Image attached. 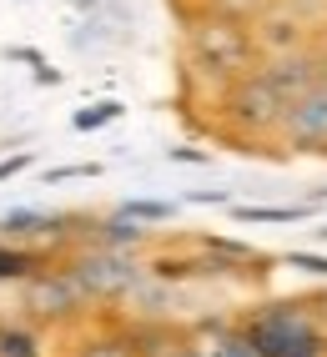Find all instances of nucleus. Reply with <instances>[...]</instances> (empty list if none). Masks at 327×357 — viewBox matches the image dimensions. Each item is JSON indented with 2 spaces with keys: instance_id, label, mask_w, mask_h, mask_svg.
Returning <instances> with one entry per match:
<instances>
[{
  "instance_id": "f257e3e1",
  "label": "nucleus",
  "mask_w": 327,
  "mask_h": 357,
  "mask_svg": "<svg viewBox=\"0 0 327 357\" xmlns=\"http://www.w3.org/2000/svg\"><path fill=\"white\" fill-rule=\"evenodd\" d=\"M287 106H292V101L267 81L262 66L217 91V121H222V131H227L231 141H242V151H267V156H277V161L287 156L282 146H277V131H282Z\"/></svg>"
},
{
  "instance_id": "f03ea898",
  "label": "nucleus",
  "mask_w": 327,
  "mask_h": 357,
  "mask_svg": "<svg viewBox=\"0 0 327 357\" xmlns=\"http://www.w3.org/2000/svg\"><path fill=\"white\" fill-rule=\"evenodd\" d=\"M186 61H192L197 76H206L217 91L231 86L237 76L262 66V51H257V36L247 20H231L217 10H186Z\"/></svg>"
},
{
  "instance_id": "7ed1b4c3",
  "label": "nucleus",
  "mask_w": 327,
  "mask_h": 357,
  "mask_svg": "<svg viewBox=\"0 0 327 357\" xmlns=\"http://www.w3.org/2000/svg\"><path fill=\"white\" fill-rule=\"evenodd\" d=\"M322 297H282L242 317V332L262 357H322L327 352V312Z\"/></svg>"
},
{
  "instance_id": "20e7f679",
  "label": "nucleus",
  "mask_w": 327,
  "mask_h": 357,
  "mask_svg": "<svg viewBox=\"0 0 327 357\" xmlns=\"http://www.w3.org/2000/svg\"><path fill=\"white\" fill-rule=\"evenodd\" d=\"M66 267H71V277L81 282V292L91 302H126L131 287L146 277L142 261L131 252H116V247H86V252H76L66 261Z\"/></svg>"
},
{
  "instance_id": "39448f33",
  "label": "nucleus",
  "mask_w": 327,
  "mask_h": 357,
  "mask_svg": "<svg viewBox=\"0 0 327 357\" xmlns=\"http://www.w3.org/2000/svg\"><path fill=\"white\" fill-rule=\"evenodd\" d=\"M20 307H26V317H36V322H71V317H81L86 307H91V297L81 292V282L71 277V267H36L26 282H20Z\"/></svg>"
},
{
  "instance_id": "423d86ee",
  "label": "nucleus",
  "mask_w": 327,
  "mask_h": 357,
  "mask_svg": "<svg viewBox=\"0 0 327 357\" xmlns=\"http://www.w3.org/2000/svg\"><path fill=\"white\" fill-rule=\"evenodd\" d=\"M277 146L287 156H327V81L302 91L287 106L282 131H277Z\"/></svg>"
},
{
  "instance_id": "0eeeda50",
  "label": "nucleus",
  "mask_w": 327,
  "mask_h": 357,
  "mask_svg": "<svg viewBox=\"0 0 327 357\" xmlns=\"http://www.w3.org/2000/svg\"><path fill=\"white\" fill-rule=\"evenodd\" d=\"M262 70H267V81L282 91L287 101H297L302 91L322 86V76H327V40H312V45L287 51V56H267Z\"/></svg>"
},
{
  "instance_id": "6e6552de",
  "label": "nucleus",
  "mask_w": 327,
  "mask_h": 357,
  "mask_svg": "<svg viewBox=\"0 0 327 357\" xmlns=\"http://www.w3.org/2000/svg\"><path fill=\"white\" fill-rule=\"evenodd\" d=\"M252 36H257V51H262V61H267V56L302 51V45H312V40H317L312 26H307L302 15H292L287 6H272L267 15H257V20H252Z\"/></svg>"
},
{
  "instance_id": "1a4fd4ad",
  "label": "nucleus",
  "mask_w": 327,
  "mask_h": 357,
  "mask_svg": "<svg viewBox=\"0 0 327 357\" xmlns=\"http://www.w3.org/2000/svg\"><path fill=\"white\" fill-rule=\"evenodd\" d=\"M66 236V217H45V211H6L0 217V242H15V247H36V242H56Z\"/></svg>"
},
{
  "instance_id": "9d476101",
  "label": "nucleus",
  "mask_w": 327,
  "mask_h": 357,
  "mask_svg": "<svg viewBox=\"0 0 327 357\" xmlns=\"http://www.w3.org/2000/svg\"><path fill=\"white\" fill-rule=\"evenodd\" d=\"M91 242H96V247H116V252H131V247L146 242V222H136V217H126V211H116V217L96 222Z\"/></svg>"
},
{
  "instance_id": "9b49d317",
  "label": "nucleus",
  "mask_w": 327,
  "mask_h": 357,
  "mask_svg": "<svg viewBox=\"0 0 327 357\" xmlns=\"http://www.w3.org/2000/svg\"><path fill=\"white\" fill-rule=\"evenodd\" d=\"M312 202H292V206H231V222H247V227H287L312 217Z\"/></svg>"
},
{
  "instance_id": "f8f14e48",
  "label": "nucleus",
  "mask_w": 327,
  "mask_h": 357,
  "mask_svg": "<svg viewBox=\"0 0 327 357\" xmlns=\"http://www.w3.org/2000/svg\"><path fill=\"white\" fill-rule=\"evenodd\" d=\"M36 267H45V252H40V247L0 242V282H26Z\"/></svg>"
},
{
  "instance_id": "ddd939ff",
  "label": "nucleus",
  "mask_w": 327,
  "mask_h": 357,
  "mask_svg": "<svg viewBox=\"0 0 327 357\" xmlns=\"http://www.w3.org/2000/svg\"><path fill=\"white\" fill-rule=\"evenodd\" d=\"M71 357H142V352H136V337L126 327V332H96V337H86Z\"/></svg>"
},
{
  "instance_id": "4468645a",
  "label": "nucleus",
  "mask_w": 327,
  "mask_h": 357,
  "mask_svg": "<svg viewBox=\"0 0 327 357\" xmlns=\"http://www.w3.org/2000/svg\"><path fill=\"white\" fill-rule=\"evenodd\" d=\"M206 357H262V352H257L252 347V337H247V332H242V322L237 327H212V337H206Z\"/></svg>"
},
{
  "instance_id": "2eb2a0df",
  "label": "nucleus",
  "mask_w": 327,
  "mask_h": 357,
  "mask_svg": "<svg viewBox=\"0 0 327 357\" xmlns=\"http://www.w3.org/2000/svg\"><path fill=\"white\" fill-rule=\"evenodd\" d=\"M0 357H40V337L20 322H0Z\"/></svg>"
},
{
  "instance_id": "dca6fc26",
  "label": "nucleus",
  "mask_w": 327,
  "mask_h": 357,
  "mask_svg": "<svg viewBox=\"0 0 327 357\" xmlns=\"http://www.w3.org/2000/svg\"><path fill=\"white\" fill-rule=\"evenodd\" d=\"M277 6V0H197V10H217V15H231V20H252L257 15H267Z\"/></svg>"
},
{
  "instance_id": "f3484780",
  "label": "nucleus",
  "mask_w": 327,
  "mask_h": 357,
  "mask_svg": "<svg viewBox=\"0 0 327 357\" xmlns=\"http://www.w3.org/2000/svg\"><path fill=\"white\" fill-rule=\"evenodd\" d=\"M277 6H287L292 15H302L312 26V36L327 40V0H277Z\"/></svg>"
},
{
  "instance_id": "a211bd4d",
  "label": "nucleus",
  "mask_w": 327,
  "mask_h": 357,
  "mask_svg": "<svg viewBox=\"0 0 327 357\" xmlns=\"http://www.w3.org/2000/svg\"><path fill=\"white\" fill-rule=\"evenodd\" d=\"M121 111H126L121 101H101V106H86V111H76V116H71V126H76V131H96V126L116 121Z\"/></svg>"
},
{
  "instance_id": "6ab92c4d",
  "label": "nucleus",
  "mask_w": 327,
  "mask_h": 357,
  "mask_svg": "<svg viewBox=\"0 0 327 357\" xmlns=\"http://www.w3.org/2000/svg\"><path fill=\"white\" fill-rule=\"evenodd\" d=\"M121 211L151 227V222H172V217H176V202H126Z\"/></svg>"
},
{
  "instance_id": "aec40b11",
  "label": "nucleus",
  "mask_w": 327,
  "mask_h": 357,
  "mask_svg": "<svg viewBox=\"0 0 327 357\" xmlns=\"http://www.w3.org/2000/svg\"><path fill=\"white\" fill-rule=\"evenodd\" d=\"M282 261H287V267H297V272H312V277L327 282V252H287Z\"/></svg>"
},
{
  "instance_id": "412c9836",
  "label": "nucleus",
  "mask_w": 327,
  "mask_h": 357,
  "mask_svg": "<svg viewBox=\"0 0 327 357\" xmlns=\"http://www.w3.org/2000/svg\"><path fill=\"white\" fill-rule=\"evenodd\" d=\"M101 166H91V161H81V166H56V172H45V181H71V176H96Z\"/></svg>"
},
{
  "instance_id": "4be33fe9",
  "label": "nucleus",
  "mask_w": 327,
  "mask_h": 357,
  "mask_svg": "<svg viewBox=\"0 0 327 357\" xmlns=\"http://www.w3.org/2000/svg\"><path fill=\"white\" fill-rule=\"evenodd\" d=\"M167 161H186V166H206L212 161V151H197V146H172Z\"/></svg>"
},
{
  "instance_id": "5701e85b",
  "label": "nucleus",
  "mask_w": 327,
  "mask_h": 357,
  "mask_svg": "<svg viewBox=\"0 0 327 357\" xmlns=\"http://www.w3.org/2000/svg\"><path fill=\"white\" fill-rule=\"evenodd\" d=\"M26 166H31V151H20V156H6V161H0V181H6V176H15V172H26Z\"/></svg>"
},
{
  "instance_id": "b1692460",
  "label": "nucleus",
  "mask_w": 327,
  "mask_h": 357,
  "mask_svg": "<svg viewBox=\"0 0 327 357\" xmlns=\"http://www.w3.org/2000/svg\"><path fill=\"white\" fill-rule=\"evenodd\" d=\"M186 202H197V206H227V192H192Z\"/></svg>"
},
{
  "instance_id": "393cba45",
  "label": "nucleus",
  "mask_w": 327,
  "mask_h": 357,
  "mask_svg": "<svg viewBox=\"0 0 327 357\" xmlns=\"http://www.w3.org/2000/svg\"><path fill=\"white\" fill-rule=\"evenodd\" d=\"M71 6H76V10H96V0H71Z\"/></svg>"
},
{
  "instance_id": "a878e982",
  "label": "nucleus",
  "mask_w": 327,
  "mask_h": 357,
  "mask_svg": "<svg viewBox=\"0 0 327 357\" xmlns=\"http://www.w3.org/2000/svg\"><path fill=\"white\" fill-rule=\"evenodd\" d=\"M322 236H327V227H322Z\"/></svg>"
},
{
  "instance_id": "bb28decb",
  "label": "nucleus",
  "mask_w": 327,
  "mask_h": 357,
  "mask_svg": "<svg viewBox=\"0 0 327 357\" xmlns=\"http://www.w3.org/2000/svg\"><path fill=\"white\" fill-rule=\"evenodd\" d=\"M322 81H327V76H322Z\"/></svg>"
},
{
  "instance_id": "cd10ccee",
  "label": "nucleus",
  "mask_w": 327,
  "mask_h": 357,
  "mask_svg": "<svg viewBox=\"0 0 327 357\" xmlns=\"http://www.w3.org/2000/svg\"><path fill=\"white\" fill-rule=\"evenodd\" d=\"M322 357H327V352H322Z\"/></svg>"
}]
</instances>
